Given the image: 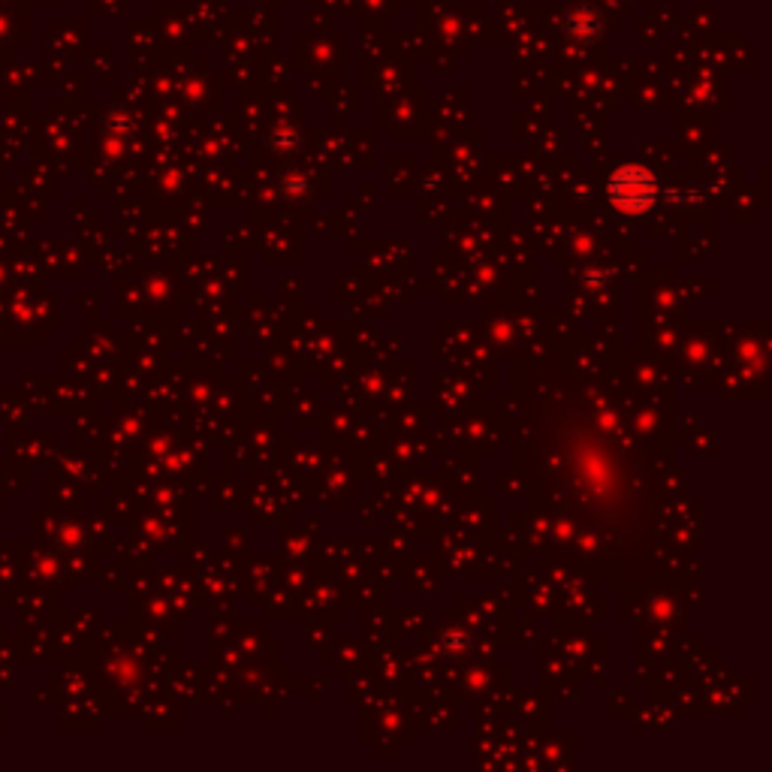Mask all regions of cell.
Returning <instances> with one entry per match:
<instances>
[{
    "label": "cell",
    "instance_id": "obj_1",
    "mask_svg": "<svg viewBox=\"0 0 772 772\" xmlns=\"http://www.w3.org/2000/svg\"><path fill=\"white\" fill-rule=\"evenodd\" d=\"M610 197L622 212H643L655 200V181L640 166H625L610 181Z\"/></svg>",
    "mask_w": 772,
    "mask_h": 772
}]
</instances>
